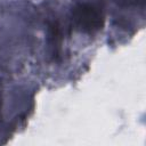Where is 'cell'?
<instances>
[{
  "label": "cell",
  "mask_w": 146,
  "mask_h": 146,
  "mask_svg": "<svg viewBox=\"0 0 146 146\" xmlns=\"http://www.w3.org/2000/svg\"><path fill=\"white\" fill-rule=\"evenodd\" d=\"M72 22L75 29L84 33H95L104 25L102 9L89 2H79L72 9Z\"/></svg>",
  "instance_id": "6da1fadb"
},
{
  "label": "cell",
  "mask_w": 146,
  "mask_h": 146,
  "mask_svg": "<svg viewBox=\"0 0 146 146\" xmlns=\"http://www.w3.org/2000/svg\"><path fill=\"white\" fill-rule=\"evenodd\" d=\"M121 1H123L125 5H138L139 1H140L141 3L144 2V0H121Z\"/></svg>",
  "instance_id": "7a4b0ae2"
}]
</instances>
